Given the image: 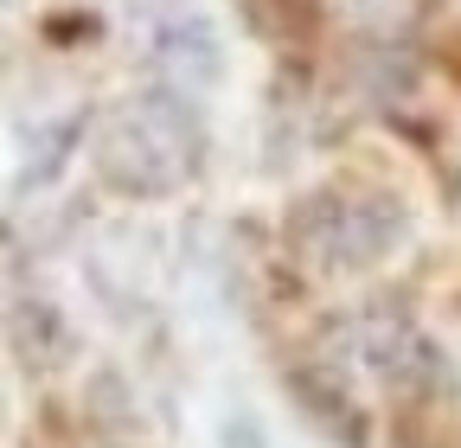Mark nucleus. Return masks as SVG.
<instances>
[{"label":"nucleus","mask_w":461,"mask_h":448,"mask_svg":"<svg viewBox=\"0 0 461 448\" xmlns=\"http://www.w3.org/2000/svg\"><path fill=\"white\" fill-rule=\"evenodd\" d=\"M353 13H359V20H372L378 32H391V26L411 20V0H353Z\"/></svg>","instance_id":"423d86ee"},{"label":"nucleus","mask_w":461,"mask_h":448,"mask_svg":"<svg viewBox=\"0 0 461 448\" xmlns=\"http://www.w3.org/2000/svg\"><path fill=\"white\" fill-rule=\"evenodd\" d=\"M14 353L26 359V365H58L71 353V327H65V314H58L51 301H20L14 308Z\"/></svg>","instance_id":"39448f33"},{"label":"nucleus","mask_w":461,"mask_h":448,"mask_svg":"<svg viewBox=\"0 0 461 448\" xmlns=\"http://www.w3.org/2000/svg\"><path fill=\"white\" fill-rule=\"evenodd\" d=\"M96 174L129 199H167L199 174V122L180 96H122L96 122Z\"/></svg>","instance_id":"f257e3e1"},{"label":"nucleus","mask_w":461,"mask_h":448,"mask_svg":"<svg viewBox=\"0 0 461 448\" xmlns=\"http://www.w3.org/2000/svg\"><path fill=\"white\" fill-rule=\"evenodd\" d=\"M339 346H346V365H359V372H372L384 384H429L436 378V353L423 346V333L397 308L353 314L346 333H339Z\"/></svg>","instance_id":"7ed1b4c3"},{"label":"nucleus","mask_w":461,"mask_h":448,"mask_svg":"<svg viewBox=\"0 0 461 448\" xmlns=\"http://www.w3.org/2000/svg\"><path fill=\"white\" fill-rule=\"evenodd\" d=\"M403 237V211L391 199H339V193H314L288 218V256L314 275H353L391 256V244Z\"/></svg>","instance_id":"f03ea898"},{"label":"nucleus","mask_w":461,"mask_h":448,"mask_svg":"<svg viewBox=\"0 0 461 448\" xmlns=\"http://www.w3.org/2000/svg\"><path fill=\"white\" fill-rule=\"evenodd\" d=\"M148 65L167 84V96H180V103L205 96L224 77V39H218V26L205 13H173L148 45Z\"/></svg>","instance_id":"20e7f679"}]
</instances>
